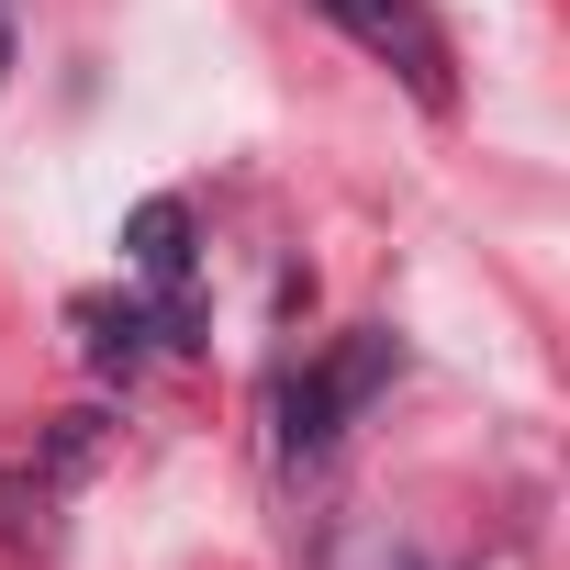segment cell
<instances>
[{"label":"cell","instance_id":"277c9868","mask_svg":"<svg viewBox=\"0 0 570 570\" xmlns=\"http://www.w3.org/2000/svg\"><path fill=\"white\" fill-rule=\"evenodd\" d=\"M79 325H90V370H135V358H146V314H135V303H124V314H112V303H79Z\"/></svg>","mask_w":570,"mask_h":570},{"label":"cell","instance_id":"5b68a950","mask_svg":"<svg viewBox=\"0 0 570 570\" xmlns=\"http://www.w3.org/2000/svg\"><path fill=\"white\" fill-rule=\"evenodd\" d=\"M0 79H12V0H0Z\"/></svg>","mask_w":570,"mask_h":570},{"label":"cell","instance_id":"6da1fadb","mask_svg":"<svg viewBox=\"0 0 570 570\" xmlns=\"http://www.w3.org/2000/svg\"><path fill=\"white\" fill-rule=\"evenodd\" d=\"M314 12H325L358 57H381L425 112H448V101H459V79H448V35H436L425 0H314Z\"/></svg>","mask_w":570,"mask_h":570},{"label":"cell","instance_id":"3957f363","mask_svg":"<svg viewBox=\"0 0 570 570\" xmlns=\"http://www.w3.org/2000/svg\"><path fill=\"white\" fill-rule=\"evenodd\" d=\"M124 257L157 279V292H179V279H190V202H168V190L135 202V213H124Z\"/></svg>","mask_w":570,"mask_h":570},{"label":"cell","instance_id":"7a4b0ae2","mask_svg":"<svg viewBox=\"0 0 570 570\" xmlns=\"http://www.w3.org/2000/svg\"><path fill=\"white\" fill-rule=\"evenodd\" d=\"M381 381H392V336L370 325V336H347V347H336L314 381H292V392H279V448H292V459L336 448V425H347V414H358Z\"/></svg>","mask_w":570,"mask_h":570}]
</instances>
